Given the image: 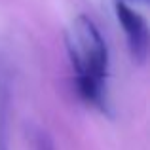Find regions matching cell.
I'll list each match as a JSON object with an SVG mask.
<instances>
[{
    "label": "cell",
    "mask_w": 150,
    "mask_h": 150,
    "mask_svg": "<svg viewBox=\"0 0 150 150\" xmlns=\"http://www.w3.org/2000/svg\"><path fill=\"white\" fill-rule=\"evenodd\" d=\"M67 51L76 78L78 95L88 105L108 114V46L88 15H78L67 33Z\"/></svg>",
    "instance_id": "obj_1"
},
{
    "label": "cell",
    "mask_w": 150,
    "mask_h": 150,
    "mask_svg": "<svg viewBox=\"0 0 150 150\" xmlns=\"http://www.w3.org/2000/svg\"><path fill=\"white\" fill-rule=\"evenodd\" d=\"M114 10H116L118 23L124 29L131 59L135 63H139V65H144L148 59V48H150V33H148L146 19L141 13H137L124 0H116Z\"/></svg>",
    "instance_id": "obj_2"
},
{
    "label": "cell",
    "mask_w": 150,
    "mask_h": 150,
    "mask_svg": "<svg viewBox=\"0 0 150 150\" xmlns=\"http://www.w3.org/2000/svg\"><path fill=\"white\" fill-rule=\"evenodd\" d=\"M10 108L11 88L6 72L0 69V150H10Z\"/></svg>",
    "instance_id": "obj_3"
},
{
    "label": "cell",
    "mask_w": 150,
    "mask_h": 150,
    "mask_svg": "<svg viewBox=\"0 0 150 150\" xmlns=\"http://www.w3.org/2000/svg\"><path fill=\"white\" fill-rule=\"evenodd\" d=\"M36 150H55L53 141H51L46 133H40L38 139H36Z\"/></svg>",
    "instance_id": "obj_4"
}]
</instances>
